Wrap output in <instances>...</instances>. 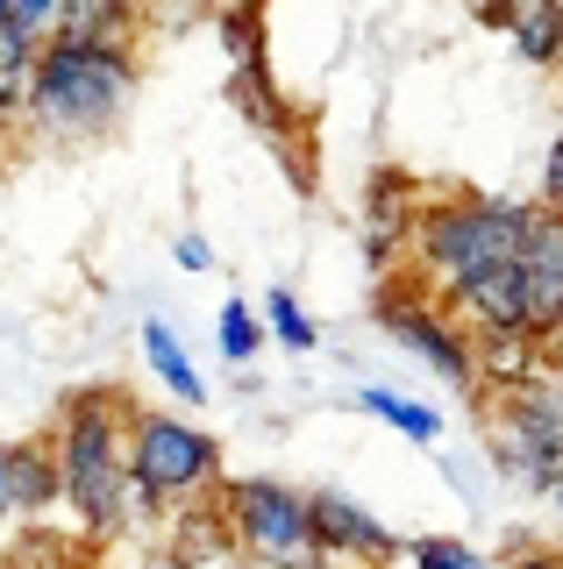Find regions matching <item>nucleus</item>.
Segmentation results:
<instances>
[{
  "label": "nucleus",
  "mask_w": 563,
  "mask_h": 569,
  "mask_svg": "<svg viewBox=\"0 0 563 569\" xmlns=\"http://www.w3.org/2000/svg\"><path fill=\"white\" fill-rule=\"evenodd\" d=\"M129 420L136 406L121 391H72L58 406V420L43 427L65 470V512L93 548H108L129 533V491H136V462H129Z\"/></svg>",
  "instance_id": "f257e3e1"
},
{
  "label": "nucleus",
  "mask_w": 563,
  "mask_h": 569,
  "mask_svg": "<svg viewBox=\"0 0 563 569\" xmlns=\"http://www.w3.org/2000/svg\"><path fill=\"white\" fill-rule=\"evenodd\" d=\"M527 207L535 200H492V192H443V200H428L421 228H414V249H407V278L428 284L435 299H450L471 278L514 263L521 236H527Z\"/></svg>",
  "instance_id": "f03ea898"
},
{
  "label": "nucleus",
  "mask_w": 563,
  "mask_h": 569,
  "mask_svg": "<svg viewBox=\"0 0 563 569\" xmlns=\"http://www.w3.org/2000/svg\"><path fill=\"white\" fill-rule=\"evenodd\" d=\"M136 50H86V43H50L37 93H29V136L58 142V150H79V142H100L121 129L136 100Z\"/></svg>",
  "instance_id": "7ed1b4c3"
},
{
  "label": "nucleus",
  "mask_w": 563,
  "mask_h": 569,
  "mask_svg": "<svg viewBox=\"0 0 563 569\" xmlns=\"http://www.w3.org/2000/svg\"><path fill=\"white\" fill-rule=\"evenodd\" d=\"M478 435L506 485L556 498V485H563V385L550 370L521 391H478Z\"/></svg>",
  "instance_id": "20e7f679"
},
{
  "label": "nucleus",
  "mask_w": 563,
  "mask_h": 569,
  "mask_svg": "<svg viewBox=\"0 0 563 569\" xmlns=\"http://www.w3.org/2000/svg\"><path fill=\"white\" fill-rule=\"evenodd\" d=\"M129 462H136V485H144L150 498H165L171 512L200 506V498H215L228 485L221 441L207 435V427H192L186 413H150V406H136V420H129Z\"/></svg>",
  "instance_id": "39448f33"
},
{
  "label": "nucleus",
  "mask_w": 563,
  "mask_h": 569,
  "mask_svg": "<svg viewBox=\"0 0 563 569\" xmlns=\"http://www.w3.org/2000/svg\"><path fill=\"white\" fill-rule=\"evenodd\" d=\"M228 541L250 569H286L314 556V498L278 477H228L221 485Z\"/></svg>",
  "instance_id": "423d86ee"
},
{
  "label": "nucleus",
  "mask_w": 563,
  "mask_h": 569,
  "mask_svg": "<svg viewBox=\"0 0 563 569\" xmlns=\"http://www.w3.org/2000/svg\"><path fill=\"white\" fill-rule=\"evenodd\" d=\"M378 328L393 335V342H407L443 385H456V391H471V399H478V356H471V335L456 328V313L428 292V284H414L407 271L385 278V292H378Z\"/></svg>",
  "instance_id": "0eeeda50"
},
{
  "label": "nucleus",
  "mask_w": 563,
  "mask_h": 569,
  "mask_svg": "<svg viewBox=\"0 0 563 569\" xmlns=\"http://www.w3.org/2000/svg\"><path fill=\"white\" fill-rule=\"evenodd\" d=\"M307 498H314V556H328L343 569H393L399 562L407 533H393L372 506H357L349 491H307Z\"/></svg>",
  "instance_id": "6e6552de"
},
{
  "label": "nucleus",
  "mask_w": 563,
  "mask_h": 569,
  "mask_svg": "<svg viewBox=\"0 0 563 569\" xmlns=\"http://www.w3.org/2000/svg\"><path fill=\"white\" fill-rule=\"evenodd\" d=\"M521 292H527V328L550 342L563 328V213L527 207V236H521Z\"/></svg>",
  "instance_id": "1a4fd4ad"
},
{
  "label": "nucleus",
  "mask_w": 563,
  "mask_h": 569,
  "mask_svg": "<svg viewBox=\"0 0 563 569\" xmlns=\"http://www.w3.org/2000/svg\"><path fill=\"white\" fill-rule=\"evenodd\" d=\"M478 356V391H521L550 370V342L535 328H500V335H471Z\"/></svg>",
  "instance_id": "9d476101"
},
{
  "label": "nucleus",
  "mask_w": 563,
  "mask_h": 569,
  "mask_svg": "<svg viewBox=\"0 0 563 569\" xmlns=\"http://www.w3.org/2000/svg\"><path fill=\"white\" fill-rule=\"evenodd\" d=\"M8 477H14V520L37 527L43 512L65 506V470H58V449H50V435H29L8 449Z\"/></svg>",
  "instance_id": "9b49d317"
},
{
  "label": "nucleus",
  "mask_w": 563,
  "mask_h": 569,
  "mask_svg": "<svg viewBox=\"0 0 563 569\" xmlns=\"http://www.w3.org/2000/svg\"><path fill=\"white\" fill-rule=\"evenodd\" d=\"M215 556H236V541H228V520H221V491L200 498V506H179L165 527V562L171 569H200Z\"/></svg>",
  "instance_id": "f8f14e48"
},
{
  "label": "nucleus",
  "mask_w": 563,
  "mask_h": 569,
  "mask_svg": "<svg viewBox=\"0 0 563 569\" xmlns=\"http://www.w3.org/2000/svg\"><path fill=\"white\" fill-rule=\"evenodd\" d=\"M93 556L100 548L86 541L79 527L37 520V527H14V541L0 548V569H93Z\"/></svg>",
  "instance_id": "ddd939ff"
},
{
  "label": "nucleus",
  "mask_w": 563,
  "mask_h": 569,
  "mask_svg": "<svg viewBox=\"0 0 563 569\" xmlns=\"http://www.w3.org/2000/svg\"><path fill=\"white\" fill-rule=\"evenodd\" d=\"M506 36L527 64H563V0H506Z\"/></svg>",
  "instance_id": "4468645a"
},
{
  "label": "nucleus",
  "mask_w": 563,
  "mask_h": 569,
  "mask_svg": "<svg viewBox=\"0 0 563 569\" xmlns=\"http://www.w3.org/2000/svg\"><path fill=\"white\" fill-rule=\"evenodd\" d=\"M144 363L157 370V385H165L179 406H200V399H207V385H200V370H192L179 328H171V320H157V313L144 320Z\"/></svg>",
  "instance_id": "2eb2a0df"
},
{
  "label": "nucleus",
  "mask_w": 563,
  "mask_h": 569,
  "mask_svg": "<svg viewBox=\"0 0 563 569\" xmlns=\"http://www.w3.org/2000/svg\"><path fill=\"white\" fill-rule=\"evenodd\" d=\"M357 413H372V420H385L393 435H407V441H443V413L435 406H421V399H399V391H385V385H364L357 391Z\"/></svg>",
  "instance_id": "dca6fc26"
},
{
  "label": "nucleus",
  "mask_w": 563,
  "mask_h": 569,
  "mask_svg": "<svg viewBox=\"0 0 563 569\" xmlns=\"http://www.w3.org/2000/svg\"><path fill=\"white\" fill-rule=\"evenodd\" d=\"M264 328H271V342H278V349H293V356H307L314 342H322L314 313L286 292V284H271V299H264Z\"/></svg>",
  "instance_id": "f3484780"
},
{
  "label": "nucleus",
  "mask_w": 563,
  "mask_h": 569,
  "mask_svg": "<svg viewBox=\"0 0 563 569\" xmlns=\"http://www.w3.org/2000/svg\"><path fill=\"white\" fill-rule=\"evenodd\" d=\"M271 342V328H264V313L257 307H243V299H228L221 320H215V349L228 356V363H250V356Z\"/></svg>",
  "instance_id": "a211bd4d"
},
{
  "label": "nucleus",
  "mask_w": 563,
  "mask_h": 569,
  "mask_svg": "<svg viewBox=\"0 0 563 569\" xmlns=\"http://www.w3.org/2000/svg\"><path fill=\"white\" fill-rule=\"evenodd\" d=\"M535 207L563 213V121H556V142H550V157H542V192H535Z\"/></svg>",
  "instance_id": "6ab92c4d"
},
{
  "label": "nucleus",
  "mask_w": 563,
  "mask_h": 569,
  "mask_svg": "<svg viewBox=\"0 0 563 569\" xmlns=\"http://www.w3.org/2000/svg\"><path fill=\"white\" fill-rule=\"evenodd\" d=\"M171 263H179V271H215V249H207V236H192V228H186V236L171 242Z\"/></svg>",
  "instance_id": "aec40b11"
},
{
  "label": "nucleus",
  "mask_w": 563,
  "mask_h": 569,
  "mask_svg": "<svg viewBox=\"0 0 563 569\" xmlns=\"http://www.w3.org/2000/svg\"><path fill=\"white\" fill-rule=\"evenodd\" d=\"M506 569H563V556H556L550 541H535V548H521V556L506 562Z\"/></svg>",
  "instance_id": "412c9836"
},
{
  "label": "nucleus",
  "mask_w": 563,
  "mask_h": 569,
  "mask_svg": "<svg viewBox=\"0 0 563 569\" xmlns=\"http://www.w3.org/2000/svg\"><path fill=\"white\" fill-rule=\"evenodd\" d=\"M14 520V477H8V441H0V527H8ZM14 527H22V520H14Z\"/></svg>",
  "instance_id": "4be33fe9"
},
{
  "label": "nucleus",
  "mask_w": 563,
  "mask_h": 569,
  "mask_svg": "<svg viewBox=\"0 0 563 569\" xmlns=\"http://www.w3.org/2000/svg\"><path fill=\"white\" fill-rule=\"evenodd\" d=\"M550 548L563 556V485H556V498H550Z\"/></svg>",
  "instance_id": "5701e85b"
},
{
  "label": "nucleus",
  "mask_w": 563,
  "mask_h": 569,
  "mask_svg": "<svg viewBox=\"0 0 563 569\" xmlns=\"http://www.w3.org/2000/svg\"><path fill=\"white\" fill-rule=\"evenodd\" d=\"M550 378H556V385H563V328H556V335H550Z\"/></svg>",
  "instance_id": "b1692460"
},
{
  "label": "nucleus",
  "mask_w": 563,
  "mask_h": 569,
  "mask_svg": "<svg viewBox=\"0 0 563 569\" xmlns=\"http://www.w3.org/2000/svg\"><path fill=\"white\" fill-rule=\"evenodd\" d=\"M286 569H343V562H328V556H307V562H286Z\"/></svg>",
  "instance_id": "393cba45"
},
{
  "label": "nucleus",
  "mask_w": 563,
  "mask_h": 569,
  "mask_svg": "<svg viewBox=\"0 0 563 569\" xmlns=\"http://www.w3.org/2000/svg\"><path fill=\"white\" fill-rule=\"evenodd\" d=\"M556 71H563V64H556Z\"/></svg>",
  "instance_id": "a878e982"
}]
</instances>
